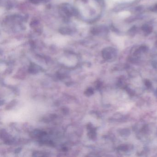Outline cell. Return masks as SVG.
Masks as SVG:
<instances>
[{"label": "cell", "mask_w": 157, "mask_h": 157, "mask_svg": "<svg viewBox=\"0 0 157 157\" xmlns=\"http://www.w3.org/2000/svg\"><path fill=\"white\" fill-rule=\"evenodd\" d=\"M152 9V10H151L153 11H157V5H155V6H154Z\"/></svg>", "instance_id": "3"}, {"label": "cell", "mask_w": 157, "mask_h": 157, "mask_svg": "<svg viewBox=\"0 0 157 157\" xmlns=\"http://www.w3.org/2000/svg\"><path fill=\"white\" fill-rule=\"evenodd\" d=\"M142 29L144 33L146 34L150 33L152 31V28L149 25H143Z\"/></svg>", "instance_id": "2"}, {"label": "cell", "mask_w": 157, "mask_h": 157, "mask_svg": "<svg viewBox=\"0 0 157 157\" xmlns=\"http://www.w3.org/2000/svg\"><path fill=\"white\" fill-rule=\"evenodd\" d=\"M116 50L113 48H107L103 51V56L105 58L107 59H111L115 57L116 56Z\"/></svg>", "instance_id": "1"}]
</instances>
